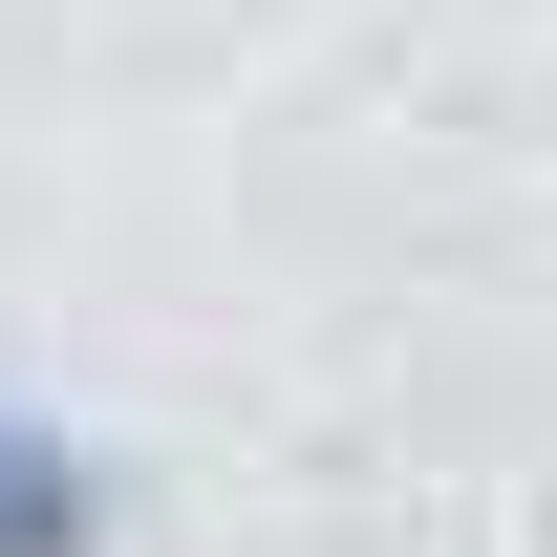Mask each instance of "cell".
Segmentation results:
<instances>
[{
	"instance_id": "1",
	"label": "cell",
	"mask_w": 557,
	"mask_h": 557,
	"mask_svg": "<svg viewBox=\"0 0 557 557\" xmlns=\"http://www.w3.org/2000/svg\"><path fill=\"white\" fill-rule=\"evenodd\" d=\"M0 557H86V450L0 408Z\"/></svg>"
}]
</instances>
